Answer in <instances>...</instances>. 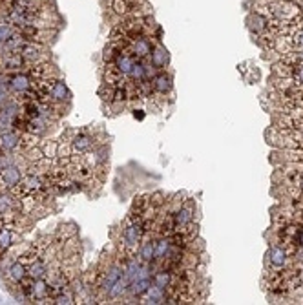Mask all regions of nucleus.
Wrapping results in <instances>:
<instances>
[{
    "mask_svg": "<svg viewBox=\"0 0 303 305\" xmlns=\"http://www.w3.org/2000/svg\"><path fill=\"white\" fill-rule=\"evenodd\" d=\"M142 240H144V230H142L141 221L126 220V225L123 228V247L130 254H137V249H139Z\"/></svg>",
    "mask_w": 303,
    "mask_h": 305,
    "instance_id": "nucleus-1",
    "label": "nucleus"
},
{
    "mask_svg": "<svg viewBox=\"0 0 303 305\" xmlns=\"http://www.w3.org/2000/svg\"><path fill=\"white\" fill-rule=\"evenodd\" d=\"M17 52L24 57L28 64H37V62L48 60V48H46V44H39V42H33V40L24 39V42L20 44Z\"/></svg>",
    "mask_w": 303,
    "mask_h": 305,
    "instance_id": "nucleus-2",
    "label": "nucleus"
},
{
    "mask_svg": "<svg viewBox=\"0 0 303 305\" xmlns=\"http://www.w3.org/2000/svg\"><path fill=\"white\" fill-rule=\"evenodd\" d=\"M35 86V79L26 72H17V73H7V88L11 93L22 95L29 91Z\"/></svg>",
    "mask_w": 303,
    "mask_h": 305,
    "instance_id": "nucleus-3",
    "label": "nucleus"
},
{
    "mask_svg": "<svg viewBox=\"0 0 303 305\" xmlns=\"http://www.w3.org/2000/svg\"><path fill=\"white\" fill-rule=\"evenodd\" d=\"M22 168L19 165H6L0 170V190H13L22 181Z\"/></svg>",
    "mask_w": 303,
    "mask_h": 305,
    "instance_id": "nucleus-4",
    "label": "nucleus"
},
{
    "mask_svg": "<svg viewBox=\"0 0 303 305\" xmlns=\"http://www.w3.org/2000/svg\"><path fill=\"white\" fill-rule=\"evenodd\" d=\"M28 62L19 52H7L0 55V73H17L24 72Z\"/></svg>",
    "mask_w": 303,
    "mask_h": 305,
    "instance_id": "nucleus-5",
    "label": "nucleus"
},
{
    "mask_svg": "<svg viewBox=\"0 0 303 305\" xmlns=\"http://www.w3.org/2000/svg\"><path fill=\"white\" fill-rule=\"evenodd\" d=\"M267 261L272 267V271H283L289 265L290 254L285 245H272L271 250L267 252Z\"/></svg>",
    "mask_w": 303,
    "mask_h": 305,
    "instance_id": "nucleus-6",
    "label": "nucleus"
},
{
    "mask_svg": "<svg viewBox=\"0 0 303 305\" xmlns=\"http://www.w3.org/2000/svg\"><path fill=\"white\" fill-rule=\"evenodd\" d=\"M152 48H154V42L150 40L148 35H139L136 39H132V42H130V46H128V50L134 53L136 58H139V60H148L150 53H152Z\"/></svg>",
    "mask_w": 303,
    "mask_h": 305,
    "instance_id": "nucleus-7",
    "label": "nucleus"
},
{
    "mask_svg": "<svg viewBox=\"0 0 303 305\" xmlns=\"http://www.w3.org/2000/svg\"><path fill=\"white\" fill-rule=\"evenodd\" d=\"M152 88H154L155 95L166 97V95H170L172 90H174V79H172V75H170L166 70H163V72H159L154 79H152ZM154 93H152V95H154Z\"/></svg>",
    "mask_w": 303,
    "mask_h": 305,
    "instance_id": "nucleus-8",
    "label": "nucleus"
},
{
    "mask_svg": "<svg viewBox=\"0 0 303 305\" xmlns=\"http://www.w3.org/2000/svg\"><path fill=\"white\" fill-rule=\"evenodd\" d=\"M20 148V132L6 130L0 134V156L15 154Z\"/></svg>",
    "mask_w": 303,
    "mask_h": 305,
    "instance_id": "nucleus-9",
    "label": "nucleus"
},
{
    "mask_svg": "<svg viewBox=\"0 0 303 305\" xmlns=\"http://www.w3.org/2000/svg\"><path fill=\"white\" fill-rule=\"evenodd\" d=\"M172 214H174L175 228L193 223V216H195V203H193V199L183 201V205H181L175 212H172Z\"/></svg>",
    "mask_w": 303,
    "mask_h": 305,
    "instance_id": "nucleus-10",
    "label": "nucleus"
},
{
    "mask_svg": "<svg viewBox=\"0 0 303 305\" xmlns=\"http://www.w3.org/2000/svg\"><path fill=\"white\" fill-rule=\"evenodd\" d=\"M48 99L55 104H64V103H70L71 99V91L68 90V86H66L64 81H60V79H55V83H53L52 90L48 93Z\"/></svg>",
    "mask_w": 303,
    "mask_h": 305,
    "instance_id": "nucleus-11",
    "label": "nucleus"
},
{
    "mask_svg": "<svg viewBox=\"0 0 303 305\" xmlns=\"http://www.w3.org/2000/svg\"><path fill=\"white\" fill-rule=\"evenodd\" d=\"M71 146H73V154H86L91 148H95V137L88 132H81L77 136H73Z\"/></svg>",
    "mask_w": 303,
    "mask_h": 305,
    "instance_id": "nucleus-12",
    "label": "nucleus"
},
{
    "mask_svg": "<svg viewBox=\"0 0 303 305\" xmlns=\"http://www.w3.org/2000/svg\"><path fill=\"white\" fill-rule=\"evenodd\" d=\"M148 60L159 70V72H163V70H166L168 62H170V53H168V50L161 44V42H157V44H154V48H152V53H150Z\"/></svg>",
    "mask_w": 303,
    "mask_h": 305,
    "instance_id": "nucleus-13",
    "label": "nucleus"
},
{
    "mask_svg": "<svg viewBox=\"0 0 303 305\" xmlns=\"http://www.w3.org/2000/svg\"><path fill=\"white\" fill-rule=\"evenodd\" d=\"M137 258L142 263H154L155 258V238L154 236H144L141 245L137 249Z\"/></svg>",
    "mask_w": 303,
    "mask_h": 305,
    "instance_id": "nucleus-14",
    "label": "nucleus"
},
{
    "mask_svg": "<svg viewBox=\"0 0 303 305\" xmlns=\"http://www.w3.org/2000/svg\"><path fill=\"white\" fill-rule=\"evenodd\" d=\"M166 298H168V292L152 283V287L139 298V304H166Z\"/></svg>",
    "mask_w": 303,
    "mask_h": 305,
    "instance_id": "nucleus-15",
    "label": "nucleus"
},
{
    "mask_svg": "<svg viewBox=\"0 0 303 305\" xmlns=\"http://www.w3.org/2000/svg\"><path fill=\"white\" fill-rule=\"evenodd\" d=\"M50 124L52 121L44 115H37V117H29V121H28V126H26V132L29 134H35V136H44L48 128H50Z\"/></svg>",
    "mask_w": 303,
    "mask_h": 305,
    "instance_id": "nucleus-16",
    "label": "nucleus"
},
{
    "mask_svg": "<svg viewBox=\"0 0 303 305\" xmlns=\"http://www.w3.org/2000/svg\"><path fill=\"white\" fill-rule=\"evenodd\" d=\"M172 281H174V273L172 271H168V269H163V267H157L152 274V283L155 287H159V289H165L166 291L168 287L172 285Z\"/></svg>",
    "mask_w": 303,
    "mask_h": 305,
    "instance_id": "nucleus-17",
    "label": "nucleus"
},
{
    "mask_svg": "<svg viewBox=\"0 0 303 305\" xmlns=\"http://www.w3.org/2000/svg\"><path fill=\"white\" fill-rule=\"evenodd\" d=\"M48 260H42L39 258L37 261H33L31 265H28V276L33 279H39V278H46L48 274Z\"/></svg>",
    "mask_w": 303,
    "mask_h": 305,
    "instance_id": "nucleus-18",
    "label": "nucleus"
},
{
    "mask_svg": "<svg viewBox=\"0 0 303 305\" xmlns=\"http://www.w3.org/2000/svg\"><path fill=\"white\" fill-rule=\"evenodd\" d=\"M7 276H9V279L13 281V283H20L22 279L28 276V267L22 263V261H15V263H11V267H9V271H7Z\"/></svg>",
    "mask_w": 303,
    "mask_h": 305,
    "instance_id": "nucleus-19",
    "label": "nucleus"
},
{
    "mask_svg": "<svg viewBox=\"0 0 303 305\" xmlns=\"http://www.w3.org/2000/svg\"><path fill=\"white\" fill-rule=\"evenodd\" d=\"M128 81H132V83L148 81V79H146V72H144V60H139V58H137L134 68H132V72L128 73Z\"/></svg>",
    "mask_w": 303,
    "mask_h": 305,
    "instance_id": "nucleus-20",
    "label": "nucleus"
},
{
    "mask_svg": "<svg viewBox=\"0 0 303 305\" xmlns=\"http://www.w3.org/2000/svg\"><path fill=\"white\" fill-rule=\"evenodd\" d=\"M110 6H111V11L117 17H121V19H124V17H128L132 13V6L128 4V0H111Z\"/></svg>",
    "mask_w": 303,
    "mask_h": 305,
    "instance_id": "nucleus-21",
    "label": "nucleus"
},
{
    "mask_svg": "<svg viewBox=\"0 0 303 305\" xmlns=\"http://www.w3.org/2000/svg\"><path fill=\"white\" fill-rule=\"evenodd\" d=\"M15 35H17V28H15L13 24H9L6 19L0 20V44L7 42V40L11 39V37H15Z\"/></svg>",
    "mask_w": 303,
    "mask_h": 305,
    "instance_id": "nucleus-22",
    "label": "nucleus"
},
{
    "mask_svg": "<svg viewBox=\"0 0 303 305\" xmlns=\"http://www.w3.org/2000/svg\"><path fill=\"white\" fill-rule=\"evenodd\" d=\"M113 95H115V86L103 83V86L99 88V97L103 99L104 103H113Z\"/></svg>",
    "mask_w": 303,
    "mask_h": 305,
    "instance_id": "nucleus-23",
    "label": "nucleus"
},
{
    "mask_svg": "<svg viewBox=\"0 0 303 305\" xmlns=\"http://www.w3.org/2000/svg\"><path fill=\"white\" fill-rule=\"evenodd\" d=\"M148 203L152 205V207L161 208V210H163V208L166 207L168 199H166V195L163 194V192H154V194L148 195Z\"/></svg>",
    "mask_w": 303,
    "mask_h": 305,
    "instance_id": "nucleus-24",
    "label": "nucleus"
},
{
    "mask_svg": "<svg viewBox=\"0 0 303 305\" xmlns=\"http://www.w3.org/2000/svg\"><path fill=\"white\" fill-rule=\"evenodd\" d=\"M73 156V146H71V141H64L60 139L58 143V150H57V157H70Z\"/></svg>",
    "mask_w": 303,
    "mask_h": 305,
    "instance_id": "nucleus-25",
    "label": "nucleus"
},
{
    "mask_svg": "<svg viewBox=\"0 0 303 305\" xmlns=\"http://www.w3.org/2000/svg\"><path fill=\"white\" fill-rule=\"evenodd\" d=\"M57 150H58V143H55V141H48V143L42 144V152H44V156L50 157V159L57 157Z\"/></svg>",
    "mask_w": 303,
    "mask_h": 305,
    "instance_id": "nucleus-26",
    "label": "nucleus"
},
{
    "mask_svg": "<svg viewBox=\"0 0 303 305\" xmlns=\"http://www.w3.org/2000/svg\"><path fill=\"white\" fill-rule=\"evenodd\" d=\"M292 79L303 88V66H296V68L292 70Z\"/></svg>",
    "mask_w": 303,
    "mask_h": 305,
    "instance_id": "nucleus-27",
    "label": "nucleus"
},
{
    "mask_svg": "<svg viewBox=\"0 0 303 305\" xmlns=\"http://www.w3.org/2000/svg\"><path fill=\"white\" fill-rule=\"evenodd\" d=\"M294 245L296 247H303V225L300 223L296 228V236H294Z\"/></svg>",
    "mask_w": 303,
    "mask_h": 305,
    "instance_id": "nucleus-28",
    "label": "nucleus"
},
{
    "mask_svg": "<svg viewBox=\"0 0 303 305\" xmlns=\"http://www.w3.org/2000/svg\"><path fill=\"white\" fill-rule=\"evenodd\" d=\"M132 115L136 117L137 121H142V119H144V110H137V108H136V110L132 111Z\"/></svg>",
    "mask_w": 303,
    "mask_h": 305,
    "instance_id": "nucleus-29",
    "label": "nucleus"
},
{
    "mask_svg": "<svg viewBox=\"0 0 303 305\" xmlns=\"http://www.w3.org/2000/svg\"><path fill=\"white\" fill-rule=\"evenodd\" d=\"M298 2V6H300V9H302V13H303V0H296Z\"/></svg>",
    "mask_w": 303,
    "mask_h": 305,
    "instance_id": "nucleus-30",
    "label": "nucleus"
},
{
    "mask_svg": "<svg viewBox=\"0 0 303 305\" xmlns=\"http://www.w3.org/2000/svg\"><path fill=\"white\" fill-rule=\"evenodd\" d=\"M302 216H303V207H302Z\"/></svg>",
    "mask_w": 303,
    "mask_h": 305,
    "instance_id": "nucleus-31",
    "label": "nucleus"
}]
</instances>
